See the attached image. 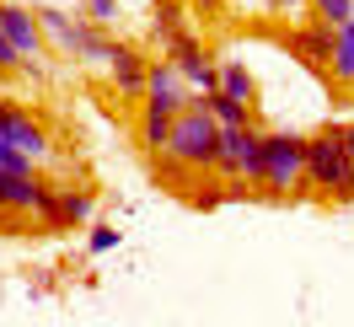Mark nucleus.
Returning a JSON list of instances; mask_svg holds the SVG:
<instances>
[{
    "instance_id": "1",
    "label": "nucleus",
    "mask_w": 354,
    "mask_h": 327,
    "mask_svg": "<svg viewBox=\"0 0 354 327\" xmlns=\"http://www.w3.org/2000/svg\"><path fill=\"white\" fill-rule=\"evenodd\" d=\"M167 161L188 167V172H215V156H221V124L199 108V97L172 118V140H167Z\"/></svg>"
},
{
    "instance_id": "9",
    "label": "nucleus",
    "mask_w": 354,
    "mask_h": 327,
    "mask_svg": "<svg viewBox=\"0 0 354 327\" xmlns=\"http://www.w3.org/2000/svg\"><path fill=\"white\" fill-rule=\"evenodd\" d=\"M48 188L38 183V172H0V209L6 215H38V198H44Z\"/></svg>"
},
{
    "instance_id": "5",
    "label": "nucleus",
    "mask_w": 354,
    "mask_h": 327,
    "mask_svg": "<svg viewBox=\"0 0 354 327\" xmlns=\"http://www.w3.org/2000/svg\"><path fill=\"white\" fill-rule=\"evenodd\" d=\"M194 102V91H188V81L177 75V65L172 59H151V75H145V108H156V113H183Z\"/></svg>"
},
{
    "instance_id": "24",
    "label": "nucleus",
    "mask_w": 354,
    "mask_h": 327,
    "mask_svg": "<svg viewBox=\"0 0 354 327\" xmlns=\"http://www.w3.org/2000/svg\"><path fill=\"white\" fill-rule=\"evenodd\" d=\"M344 145H349V161H354V124L344 129Z\"/></svg>"
},
{
    "instance_id": "20",
    "label": "nucleus",
    "mask_w": 354,
    "mask_h": 327,
    "mask_svg": "<svg viewBox=\"0 0 354 327\" xmlns=\"http://www.w3.org/2000/svg\"><path fill=\"white\" fill-rule=\"evenodd\" d=\"M0 172H38V161H32V156L27 151H17V145H6V140H0Z\"/></svg>"
},
{
    "instance_id": "18",
    "label": "nucleus",
    "mask_w": 354,
    "mask_h": 327,
    "mask_svg": "<svg viewBox=\"0 0 354 327\" xmlns=\"http://www.w3.org/2000/svg\"><path fill=\"white\" fill-rule=\"evenodd\" d=\"M311 11H317V22H328V27L354 22V0H311Z\"/></svg>"
},
{
    "instance_id": "16",
    "label": "nucleus",
    "mask_w": 354,
    "mask_h": 327,
    "mask_svg": "<svg viewBox=\"0 0 354 327\" xmlns=\"http://www.w3.org/2000/svg\"><path fill=\"white\" fill-rule=\"evenodd\" d=\"M242 183L247 188H263V134L247 124L242 134Z\"/></svg>"
},
{
    "instance_id": "6",
    "label": "nucleus",
    "mask_w": 354,
    "mask_h": 327,
    "mask_svg": "<svg viewBox=\"0 0 354 327\" xmlns=\"http://www.w3.org/2000/svg\"><path fill=\"white\" fill-rule=\"evenodd\" d=\"M0 32L17 44L22 59H38L44 54V27H38V11H27L17 0H0Z\"/></svg>"
},
{
    "instance_id": "7",
    "label": "nucleus",
    "mask_w": 354,
    "mask_h": 327,
    "mask_svg": "<svg viewBox=\"0 0 354 327\" xmlns=\"http://www.w3.org/2000/svg\"><path fill=\"white\" fill-rule=\"evenodd\" d=\"M0 140H6V145H17V151H27L32 161H38V156H48V134H44V124H38L32 113L11 108V102H0Z\"/></svg>"
},
{
    "instance_id": "8",
    "label": "nucleus",
    "mask_w": 354,
    "mask_h": 327,
    "mask_svg": "<svg viewBox=\"0 0 354 327\" xmlns=\"http://www.w3.org/2000/svg\"><path fill=\"white\" fill-rule=\"evenodd\" d=\"M108 70H113V86H118V97H145V75H151V59H145L140 48L113 44Z\"/></svg>"
},
{
    "instance_id": "25",
    "label": "nucleus",
    "mask_w": 354,
    "mask_h": 327,
    "mask_svg": "<svg viewBox=\"0 0 354 327\" xmlns=\"http://www.w3.org/2000/svg\"><path fill=\"white\" fill-rule=\"evenodd\" d=\"M194 6H199V11H215V6H221V0H194Z\"/></svg>"
},
{
    "instance_id": "15",
    "label": "nucleus",
    "mask_w": 354,
    "mask_h": 327,
    "mask_svg": "<svg viewBox=\"0 0 354 327\" xmlns=\"http://www.w3.org/2000/svg\"><path fill=\"white\" fill-rule=\"evenodd\" d=\"M91 209H97V198L86 188H59V204H54V225H86Z\"/></svg>"
},
{
    "instance_id": "21",
    "label": "nucleus",
    "mask_w": 354,
    "mask_h": 327,
    "mask_svg": "<svg viewBox=\"0 0 354 327\" xmlns=\"http://www.w3.org/2000/svg\"><path fill=\"white\" fill-rule=\"evenodd\" d=\"M27 65H32V59H22V54H17V44L0 32V75H11V70H27Z\"/></svg>"
},
{
    "instance_id": "23",
    "label": "nucleus",
    "mask_w": 354,
    "mask_h": 327,
    "mask_svg": "<svg viewBox=\"0 0 354 327\" xmlns=\"http://www.w3.org/2000/svg\"><path fill=\"white\" fill-rule=\"evenodd\" d=\"M268 6H279V11H306L311 0H268Z\"/></svg>"
},
{
    "instance_id": "14",
    "label": "nucleus",
    "mask_w": 354,
    "mask_h": 327,
    "mask_svg": "<svg viewBox=\"0 0 354 327\" xmlns=\"http://www.w3.org/2000/svg\"><path fill=\"white\" fill-rule=\"evenodd\" d=\"M215 91H225L231 102H247V108H252L258 81H252V70H247L242 59H221V86H215Z\"/></svg>"
},
{
    "instance_id": "22",
    "label": "nucleus",
    "mask_w": 354,
    "mask_h": 327,
    "mask_svg": "<svg viewBox=\"0 0 354 327\" xmlns=\"http://www.w3.org/2000/svg\"><path fill=\"white\" fill-rule=\"evenodd\" d=\"M113 17H118V0H86V22H97V27H108Z\"/></svg>"
},
{
    "instance_id": "12",
    "label": "nucleus",
    "mask_w": 354,
    "mask_h": 327,
    "mask_svg": "<svg viewBox=\"0 0 354 327\" xmlns=\"http://www.w3.org/2000/svg\"><path fill=\"white\" fill-rule=\"evenodd\" d=\"M328 75L338 86H354V22L333 27V54H328Z\"/></svg>"
},
{
    "instance_id": "4",
    "label": "nucleus",
    "mask_w": 354,
    "mask_h": 327,
    "mask_svg": "<svg viewBox=\"0 0 354 327\" xmlns=\"http://www.w3.org/2000/svg\"><path fill=\"white\" fill-rule=\"evenodd\" d=\"M167 59L177 65V75H183L194 91H215L221 86V65L209 59V48H204L194 32H177L172 44H167Z\"/></svg>"
},
{
    "instance_id": "17",
    "label": "nucleus",
    "mask_w": 354,
    "mask_h": 327,
    "mask_svg": "<svg viewBox=\"0 0 354 327\" xmlns=\"http://www.w3.org/2000/svg\"><path fill=\"white\" fill-rule=\"evenodd\" d=\"M177 32H188V22H183V11H177V0H161V6H156V38H161V48L172 44Z\"/></svg>"
},
{
    "instance_id": "11",
    "label": "nucleus",
    "mask_w": 354,
    "mask_h": 327,
    "mask_svg": "<svg viewBox=\"0 0 354 327\" xmlns=\"http://www.w3.org/2000/svg\"><path fill=\"white\" fill-rule=\"evenodd\" d=\"M38 27H44L59 48L75 54V48H81V27H86V17H70V11H59V6H44V11H38Z\"/></svg>"
},
{
    "instance_id": "13",
    "label": "nucleus",
    "mask_w": 354,
    "mask_h": 327,
    "mask_svg": "<svg viewBox=\"0 0 354 327\" xmlns=\"http://www.w3.org/2000/svg\"><path fill=\"white\" fill-rule=\"evenodd\" d=\"M199 108L221 124V129H242V124H252V108L247 102H231L225 91H199Z\"/></svg>"
},
{
    "instance_id": "10",
    "label": "nucleus",
    "mask_w": 354,
    "mask_h": 327,
    "mask_svg": "<svg viewBox=\"0 0 354 327\" xmlns=\"http://www.w3.org/2000/svg\"><path fill=\"white\" fill-rule=\"evenodd\" d=\"M285 44H290V54H295V59H301L306 70H328V54H333V27H328V22H317V27H295Z\"/></svg>"
},
{
    "instance_id": "2",
    "label": "nucleus",
    "mask_w": 354,
    "mask_h": 327,
    "mask_svg": "<svg viewBox=\"0 0 354 327\" xmlns=\"http://www.w3.org/2000/svg\"><path fill=\"white\" fill-rule=\"evenodd\" d=\"M306 183H317L338 204L354 198V161H349V145H344V129H322L306 140Z\"/></svg>"
},
{
    "instance_id": "3",
    "label": "nucleus",
    "mask_w": 354,
    "mask_h": 327,
    "mask_svg": "<svg viewBox=\"0 0 354 327\" xmlns=\"http://www.w3.org/2000/svg\"><path fill=\"white\" fill-rule=\"evenodd\" d=\"M301 183H306V140L290 129H268L263 134V188L285 198Z\"/></svg>"
},
{
    "instance_id": "19",
    "label": "nucleus",
    "mask_w": 354,
    "mask_h": 327,
    "mask_svg": "<svg viewBox=\"0 0 354 327\" xmlns=\"http://www.w3.org/2000/svg\"><path fill=\"white\" fill-rule=\"evenodd\" d=\"M118 241H124V231H118V225H91V236H86V252H91V258H102V252H113Z\"/></svg>"
}]
</instances>
